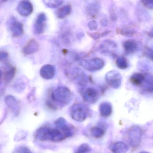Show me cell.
Returning a JSON list of instances; mask_svg holds the SVG:
<instances>
[{
  "instance_id": "1",
  "label": "cell",
  "mask_w": 153,
  "mask_h": 153,
  "mask_svg": "<svg viewBox=\"0 0 153 153\" xmlns=\"http://www.w3.org/2000/svg\"><path fill=\"white\" fill-rule=\"evenodd\" d=\"M36 137L42 142L51 141L59 142L68 138L67 136L59 128L42 127L36 132Z\"/></svg>"
},
{
  "instance_id": "2",
  "label": "cell",
  "mask_w": 153,
  "mask_h": 153,
  "mask_svg": "<svg viewBox=\"0 0 153 153\" xmlns=\"http://www.w3.org/2000/svg\"><path fill=\"white\" fill-rule=\"evenodd\" d=\"M51 96L54 101L64 106L69 104L72 99V94L70 89L63 86L57 87L53 92Z\"/></svg>"
},
{
  "instance_id": "3",
  "label": "cell",
  "mask_w": 153,
  "mask_h": 153,
  "mask_svg": "<svg viewBox=\"0 0 153 153\" xmlns=\"http://www.w3.org/2000/svg\"><path fill=\"white\" fill-rule=\"evenodd\" d=\"M89 108L85 104L77 103L73 105L70 109V114L72 118L78 122L84 121L89 114Z\"/></svg>"
},
{
  "instance_id": "4",
  "label": "cell",
  "mask_w": 153,
  "mask_h": 153,
  "mask_svg": "<svg viewBox=\"0 0 153 153\" xmlns=\"http://www.w3.org/2000/svg\"><path fill=\"white\" fill-rule=\"evenodd\" d=\"M80 65L85 70L90 72H95L102 69L105 63L101 58H94L82 60L80 62Z\"/></svg>"
},
{
  "instance_id": "5",
  "label": "cell",
  "mask_w": 153,
  "mask_h": 153,
  "mask_svg": "<svg viewBox=\"0 0 153 153\" xmlns=\"http://www.w3.org/2000/svg\"><path fill=\"white\" fill-rule=\"evenodd\" d=\"M142 131L138 126L132 127L128 131V137L129 144L134 148L138 147L142 139Z\"/></svg>"
},
{
  "instance_id": "6",
  "label": "cell",
  "mask_w": 153,
  "mask_h": 153,
  "mask_svg": "<svg viewBox=\"0 0 153 153\" xmlns=\"http://www.w3.org/2000/svg\"><path fill=\"white\" fill-rule=\"evenodd\" d=\"M105 78L107 83L112 88L118 89L121 86L122 76L117 71H110L106 74Z\"/></svg>"
},
{
  "instance_id": "7",
  "label": "cell",
  "mask_w": 153,
  "mask_h": 153,
  "mask_svg": "<svg viewBox=\"0 0 153 153\" xmlns=\"http://www.w3.org/2000/svg\"><path fill=\"white\" fill-rule=\"evenodd\" d=\"M9 27L13 36L14 37H19L23 35V25L14 18H11L9 21Z\"/></svg>"
},
{
  "instance_id": "8",
  "label": "cell",
  "mask_w": 153,
  "mask_h": 153,
  "mask_svg": "<svg viewBox=\"0 0 153 153\" xmlns=\"http://www.w3.org/2000/svg\"><path fill=\"white\" fill-rule=\"evenodd\" d=\"M83 99L86 102L91 104L95 103L99 98L98 91L92 87H88L82 94Z\"/></svg>"
},
{
  "instance_id": "9",
  "label": "cell",
  "mask_w": 153,
  "mask_h": 153,
  "mask_svg": "<svg viewBox=\"0 0 153 153\" xmlns=\"http://www.w3.org/2000/svg\"><path fill=\"white\" fill-rule=\"evenodd\" d=\"M55 125L56 127L62 131L67 137H70L73 134V129L63 118H59L56 120L55 121Z\"/></svg>"
},
{
  "instance_id": "10",
  "label": "cell",
  "mask_w": 153,
  "mask_h": 153,
  "mask_svg": "<svg viewBox=\"0 0 153 153\" xmlns=\"http://www.w3.org/2000/svg\"><path fill=\"white\" fill-rule=\"evenodd\" d=\"M17 10L20 15L26 17L32 13L33 10V5L30 2L24 0L19 4Z\"/></svg>"
},
{
  "instance_id": "11",
  "label": "cell",
  "mask_w": 153,
  "mask_h": 153,
  "mask_svg": "<svg viewBox=\"0 0 153 153\" xmlns=\"http://www.w3.org/2000/svg\"><path fill=\"white\" fill-rule=\"evenodd\" d=\"M39 73L42 78L46 80H50L53 78L55 75V68L51 65H45L41 67Z\"/></svg>"
},
{
  "instance_id": "12",
  "label": "cell",
  "mask_w": 153,
  "mask_h": 153,
  "mask_svg": "<svg viewBox=\"0 0 153 153\" xmlns=\"http://www.w3.org/2000/svg\"><path fill=\"white\" fill-rule=\"evenodd\" d=\"M72 74L74 80L79 85H85L88 82L86 74L81 69L79 68L74 69Z\"/></svg>"
},
{
  "instance_id": "13",
  "label": "cell",
  "mask_w": 153,
  "mask_h": 153,
  "mask_svg": "<svg viewBox=\"0 0 153 153\" xmlns=\"http://www.w3.org/2000/svg\"><path fill=\"white\" fill-rule=\"evenodd\" d=\"M46 17L44 13H40L38 16L34 25V32L35 34L40 35L45 31Z\"/></svg>"
},
{
  "instance_id": "14",
  "label": "cell",
  "mask_w": 153,
  "mask_h": 153,
  "mask_svg": "<svg viewBox=\"0 0 153 153\" xmlns=\"http://www.w3.org/2000/svg\"><path fill=\"white\" fill-rule=\"evenodd\" d=\"M39 49V45L36 40L31 39L23 47L22 53L25 55H29L36 53Z\"/></svg>"
},
{
  "instance_id": "15",
  "label": "cell",
  "mask_w": 153,
  "mask_h": 153,
  "mask_svg": "<svg viewBox=\"0 0 153 153\" xmlns=\"http://www.w3.org/2000/svg\"><path fill=\"white\" fill-rule=\"evenodd\" d=\"M110 149L113 153H126L128 151V147L125 143L118 142L111 145Z\"/></svg>"
},
{
  "instance_id": "16",
  "label": "cell",
  "mask_w": 153,
  "mask_h": 153,
  "mask_svg": "<svg viewBox=\"0 0 153 153\" xmlns=\"http://www.w3.org/2000/svg\"><path fill=\"white\" fill-rule=\"evenodd\" d=\"M117 44L111 40H107L102 42L100 46V49L102 53H111V49L117 48Z\"/></svg>"
},
{
  "instance_id": "17",
  "label": "cell",
  "mask_w": 153,
  "mask_h": 153,
  "mask_svg": "<svg viewBox=\"0 0 153 153\" xmlns=\"http://www.w3.org/2000/svg\"><path fill=\"white\" fill-rule=\"evenodd\" d=\"M123 48L126 53L130 54L137 51L138 48V45L135 40H126L123 43Z\"/></svg>"
},
{
  "instance_id": "18",
  "label": "cell",
  "mask_w": 153,
  "mask_h": 153,
  "mask_svg": "<svg viewBox=\"0 0 153 153\" xmlns=\"http://www.w3.org/2000/svg\"><path fill=\"white\" fill-rule=\"evenodd\" d=\"M100 114L102 117H109L112 112V107L110 102H105L101 103L99 106Z\"/></svg>"
},
{
  "instance_id": "19",
  "label": "cell",
  "mask_w": 153,
  "mask_h": 153,
  "mask_svg": "<svg viewBox=\"0 0 153 153\" xmlns=\"http://www.w3.org/2000/svg\"><path fill=\"white\" fill-rule=\"evenodd\" d=\"M142 85L144 91L147 92L153 93V75L145 74V78Z\"/></svg>"
},
{
  "instance_id": "20",
  "label": "cell",
  "mask_w": 153,
  "mask_h": 153,
  "mask_svg": "<svg viewBox=\"0 0 153 153\" xmlns=\"http://www.w3.org/2000/svg\"><path fill=\"white\" fill-rule=\"evenodd\" d=\"M145 78V74L140 73H136L131 76L130 80V82L133 85L139 86L143 84Z\"/></svg>"
},
{
  "instance_id": "21",
  "label": "cell",
  "mask_w": 153,
  "mask_h": 153,
  "mask_svg": "<svg viewBox=\"0 0 153 153\" xmlns=\"http://www.w3.org/2000/svg\"><path fill=\"white\" fill-rule=\"evenodd\" d=\"M5 102L6 105L12 110L18 111L19 109V104L16 99L10 95L6 96L5 99Z\"/></svg>"
},
{
  "instance_id": "22",
  "label": "cell",
  "mask_w": 153,
  "mask_h": 153,
  "mask_svg": "<svg viewBox=\"0 0 153 153\" xmlns=\"http://www.w3.org/2000/svg\"><path fill=\"white\" fill-rule=\"evenodd\" d=\"M71 7L69 5H65L60 8L56 12V15L60 19H63L70 14L71 12Z\"/></svg>"
},
{
  "instance_id": "23",
  "label": "cell",
  "mask_w": 153,
  "mask_h": 153,
  "mask_svg": "<svg viewBox=\"0 0 153 153\" xmlns=\"http://www.w3.org/2000/svg\"><path fill=\"white\" fill-rule=\"evenodd\" d=\"M91 134L96 138H100L105 134V130L101 127H94L91 129Z\"/></svg>"
},
{
  "instance_id": "24",
  "label": "cell",
  "mask_w": 153,
  "mask_h": 153,
  "mask_svg": "<svg viewBox=\"0 0 153 153\" xmlns=\"http://www.w3.org/2000/svg\"><path fill=\"white\" fill-rule=\"evenodd\" d=\"M116 65L119 69L126 70L128 67V63L127 60L124 57L120 56L116 60Z\"/></svg>"
},
{
  "instance_id": "25",
  "label": "cell",
  "mask_w": 153,
  "mask_h": 153,
  "mask_svg": "<svg viewBox=\"0 0 153 153\" xmlns=\"http://www.w3.org/2000/svg\"><path fill=\"white\" fill-rule=\"evenodd\" d=\"M16 68L15 67H12L8 71L5 72L4 74V78L6 82H10L14 77L16 74Z\"/></svg>"
},
{
  "instance_id": "26",
  "label": "cell",
  "mask_w": 153,
  "mask_h": 153,
  "mask_svg": "<svg viewBox=\"0 0 153 153\" xmlns=\"http://www.w3.org/2000/svg\"><path fill=\"white\" fill-rule=\"evenodd\" d=\"M120 33L125 36L131 37L135 35V31L132 28L125 27L120 30Z\"/></svg>"
},
{
  "instance_id": "27",
  "label": "cell",
  "mask_w": 153,
  "mask_h": 153,
  "mask_svg": "<svg viewBox=\"0 0 153 153\" xmlns=\"http://www.w3.org/2000/svg\"><path fill=\"white\" fill-rule=\"evenodd\" d=\"M48 7L55 8L58 7L62 3V0H44Z\"/></svg>"
},
{
  "instance_id": "28",
  "label": "cell",
  "mask_w": 153,
  "mask_h": 153,
  "mask_svg": "<svg viewBox=\"0 0 153 153\" xmlns=\"http://www.w3.org/2000/svg\"><path fill=\"white\" fill-rule=\"evenodd\" d=\"M91 151V148L88 144L81 145L76 149L75 153H89Z\"/></svg>"
},
{
  "instance_id": "29",
  "label": "cell",
  "mask_w": 153,
  "mask_h": 153,
  "mask_svg": "<svg viewBox=\"0 0 153 153\" xmlns=\"http://www.w3.org/2000/svg\"><path fill=\"white\" fill-rule=\"evenodd\" d=\"M14 153H32L31 151L26 146L18 147L14 151Z\"/></svg>"
},
{
  "instance_id": "30",
  "label": "cell",
  "mask_w": 153,
  "mask_h": 153,
  "mask_svg": "<svg viewBox=\"0 0 153 153\" xmlns=\"http://www.w3.org/2000/svg\"><path fill=\"white\" fill-rule=\"evenodd\" d=\"M145 54L147 58L153 61V50L150 48H146L144 50Z\"/></svg>"
},
{
  "instance_id": "31",
  "label": "cell",
  "mask_w": 153,
  "mask_h": 153,
  "mask_svg": "<svg viewBox=\"0 0 153 153\" xmlns=\"http://www.w3.org/2000/svg\"><path fill=\"white\" fill-rule=\"evenodd\" d=\"M143 4L149 9H153V0H143Z\"/></svg>"
},
{
  "instance_id": "32",
  "label": "cell",
  "mask_w": 153,
  "mask_h": 153,
  "mask_svg": "<svg viewBox=\"0 0 153 153\" xmlns=\"http://www.w3.org/2000/svg\"><path fill=\"white\" fill-rule=\"evenodd\" d=\"M9 54L5 52H0V62H4L8 59Z\"/></svg>"
},
{
  "instance_id": "33",
  "label": "cell",
  "mask_w": 153,
  "mask_h": 153,
  "mask_svg": "<svg viewBox=\"0 0 153 153\" xmlns=\"http://www.w3.org/2000/svg\"><path fill=\"white\" fill-rule=\"evenodd\" d=\"M88 27L91 30H95L97 28V24L94 21L91 22L88 24Z\"/></svg>"
},
{
  "instance_id": "34",
  "label": "cell",
  "mask_w": 153,
  "mask_h": 153,
  "mask_svg": "<svg viewBox=\"0 0 153 153\" xmlns=\"http://www.w3.org/2000/svg\"><path fill=\"white\" fill-rule=\"evenodd\" d=\"M2 72L0 70V77L2 76Z\"/></svg>"
},
{
  "instance_id": "35",
  "label": "cell",
  "mask_w": 153,
  "mask_h": 153,
  "mask_svg": "<svg viewBox=\"0 0 153 153\" xmlns=\"http://www.w3.org/2000/svg\"><path fill=\"white\" fill-rule=\"evenodd\" d=\"M139 153H149L148 152H140Z\"/></svg>"
}]
</instances>
